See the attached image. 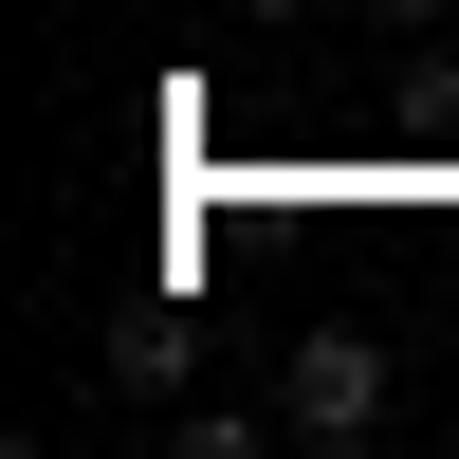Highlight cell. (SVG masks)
Wrapping results in <instances>:
<instances>
[{"label":"cell","mask_w":459,"mask_h":459,"mask_svg":"<svg viewBox=\"0 0 459 459\" xmlns=\"http://www.w3.org/2000/svg\"><path fill=\"white\" fill-rule=\"evenodd\" d=\"M110 386L166 404V386H184V313H129V331H110Z\"/></svg>","instance_id":"obj_2"},{"label":"cell","mask_w":459,"mask_h":459,"mask_svg":"<svg viewBox=\"0 0 459 459\" xmlns=\"http://www.w3.org/2000/svg\"><path fill=\"white\" fill-rule=\"evenodd\" d=\"M276 441H313V459L386 441V331H294V368H276Z\"/></svg>","instance_id":"obj_1"}]
</instances>
